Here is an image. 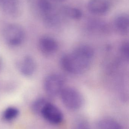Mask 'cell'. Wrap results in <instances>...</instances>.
Wrapping results in <instances>:
<instances>
[{"label":"cell","mask_w":129,"mask_h":129,"mask_svg":"<svg viewBox=\"0 0 129 129\" xmlns=\"http://www.w3.org/2000/svg\"><path fill=\"white\" fill-rule=\"evenodd\" d=\"M97 129H123L122 125L115 120L110 118L100 119L96 123Z\"/></svg>","instance_id":"cell-11"},{"label":"cell","mask_w":129,"mask_h":129,"mask_svg":"<svg viewBox=\"0 0 129 129\" xmlns=\"http://www.w3.org/2000/svg\"><path fill=\"white\" fill-rule=\"evenodd\" d=\"M19 114V111L17 108L14 107H9L4 111L2 118L5 121H12L16 118Z\"/></svg>","instance_id":"cell-13"},{"label":"cell","mask_w":129,"mask_h":129,"mask_svg":"<svg viewBox=\"0 0 129 129\" xmlns=\"http://www.w3.org/2000/svg\"><path fill=\"white\" fill-rule=\"evenodd\" d=\"M88 7L91 13L97 15H101L107 12L110 9L108 0H89Z\"/></svg>","instance_id":"cell-9"},{"label":"cell","mask_w":129,"mask_h":129,"mask_svg":"<svg viewBox=\"0 0 129 129\" xmlns=\"http://www.w3.org/2000/svg\"><path fill=\"white\" fill-rule=\"evenodd\" d=\"M38 46L40 52L46 55L54 54L57 52L59 47L58 43L55 39L47 36L39 39Z\"/></svg>","instance_id":"cell-6"},{"label":"cell","mask_w":129,"mask_h":129,"mask_svg":"<svg viewBox=\"0 0 129 129\" xmlns=\"http://www.w3.org/2000/svg\"><path fill=\"white\" fill-rule=\"evenodd\" d=\"M49 101L47 99L45 98H39L35 100L32 104V110L34 113L39 114L43 107Z\"/></svg>","instance_id":"cell-15"},{"label":"cell","mask_w":129,"mask_h":129,"mask_svg":"<svg viewBox=\"0 0 129 129\" xmlns=\"http://www.w3.org/2000/svg\"><path fill=\"white\" fill-rule=\"evenodd\" d=\"M25 35V31L22 27L16 23L7 25L2 31V36L5 41L12 47H17L22 44Z\"/></svg>","instance_id":"cell-3"},{"label":"cell","mask_w":129,"mask_h":129,"mask_svg":"<svg viewBox=\"0 0 129 129\" xmlns=\"http://www.w3.org/2000/svg\"><path fill=\"white\" fill-rule=\"evenodd\" d=\"M114 25L117 31L122 35H126L128 33L129 19L126 14L119 15L115 19Z\"/></svg>","instance_id":"cell-10"},{"label":"cell","mask_w":129,"mask_h":129,"mask_svg":"<svg viewBox=\"0 0 129 129\" xmlns=\"http://www.w3.org/2000/svg\"><path fill=\"white\" fill-rule=\"evenodd\" d=\"M63 11L67 16L74 19H80L82 15V11L79 9L72 7H65Z\"/></svg>","instance_id":"cell-14"},{"label":"cell","mask_w":129,"mask_h":129,"mask_svg":"<svg viewBox=\"0 0 129 129\" xmlns=\"http://www.w3.org/2000/svg\"><path fill=\"white\" fill-rule=\"evenodd\" d=\"M64 77L59 74L54 73L48 75L44 82V88L46 94L52 98L60 94L64 88Z\"/></svg>","instance_id":"cell-4"},{"label":"cell","mask_w":129,"mask_h":129,"mask_svg":"<svg viewBox=\"0 0 129 129\" xmlns=\"http://www.w3.org/2000/svg\"><path fill=\"white\" fill-rule=\"evenodd\" d=\"M36 6L43 18L51 14L52 6L49 0H37Z\"/></svg>","instance_id":"cell-12"},{"label":"cell","mask_w":129,"mask_h":129,"mask_svg":"<svg viewBox=\"0 0 129 129\" xmlns=\"http://www.w3.org/2000/svg\"><path fill=\"white\" fill-rule=\"evenodd\" d=\"M120 52L123 58L126 60L129 59V43L127 42H123L120 47Z\"/></svg>","instance_id":"cell-16"},{"label":"cell","mask_w":129,"mask_h":129,"mask_svg":"<svg viewBox=\"0 0 129 129\" xmlns=\"http://www.w3.org/2000/svg\"><path fill=\"white\" fill-rule=\"evenodd\" d=\"M17 65L20 74L27 77L32 76L36 71V62L31 56H25L20 60Z\"/></svg>","instance_id":"cell-7"},{"label":"cell","mask_w":129,"mask_h":129,"mask_svg":"<svg viewBox=\"0 0 129 129\" xmlns=\"http://www.w3.org/2000/svg\"><path fill=\"white\" fill-rule=\"evenodd\" d=\"M94 52L89 45H82L71 52L62 56L60 63L63 69L74 75L82 74L90 67L94 58Z\"/></svg>","instance_id":"cell-1"},{"label":"cell","mask_w":129,"mask_h":129,"mask_svg":"<svg viewBox=\"0 0 129 129\" xmlns=\"http://www.w3.org/2000/svg\"><path fill=\"white\" fill-rule=\"evenodd\" d=\"M2 65V61L1 60V59H0V70H1V68Z\"/></svg>","instance_id":"cell-18"},{"label":"cell","mask_w":129,"mask_h":129,"mask_svg":"<svg viewBox=\"0 0 129 129\" xmlns=\"http://www.w3.org/2000/svg\"><path fill=\"white\" fill-rule=\"evenodd\" d=\"M54 1L56 2H63L66 0H53Z\"/></svg>","instance_id":"cell-17"},{"label":"cell","mask_w":129,"mask_h":129,"mask_svg":"<svg viewBox=\"0 0 129 129\" xmlns=\"http://www.w3.org/2000/svg\"><path fill=\"white\" fill-rule=\"evenodd\" d=\"M0 8L6 15L15 17L20 12V0H0Z\"/></svg>","instance_id":"cell-8"},{"label":"cell","mask_w":129,"mask_h":129,"mask_svg":"<svg viewBox=\"0 0 129 129\" xmlns=\"http://www.w3.org/2000/svg\"><path fill=\"white\" fill-rule=\"evenodd\" d=\"M60 95L62 103L69 110H79L84 104L83 96L79 91L74 88L64 87Z\"/></svg>","instance_id":"cell-2"},{"label":"cell","mask_w":129,"mask_h":129,"mask_svg":"<svg viewBox=\"0 0 129 129\" xmlns=\"http://www.w3.org/2000/svg\"><path fill=\"white\" fill-rule=\"evenodd\" d=\"M46 121L53 125H58L63 120L62 111L56 105L48 102L43 107L39 113Z\"/></svg>","instance_id":"cell-5"}]
</instances>
